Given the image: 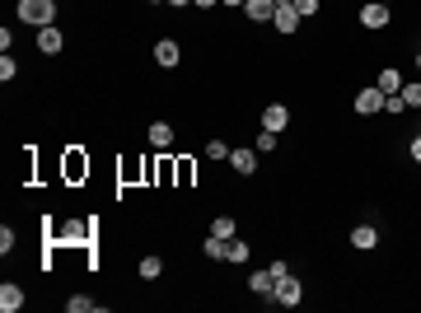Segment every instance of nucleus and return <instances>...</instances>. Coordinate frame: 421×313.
Wrapping results in <instances>:
<instances>
[{
  "label": "nucleus",
  "instance_id": "e433bc0d",
  "mask_svg": "<svg viewBox=\"0 0 421 313\" xmlns=\"http://www.w3.org/2000/svg\"><path fill=\"white\" fill-rule=\"evenodd\" d=\"M417 52H421V47H417Z\"/></svg>",
  "mask_w": 421,
  "mask_h": 313
},
{
  "label": "nucleus",
  "instance_id": "473e14b6",
  "mask_svg": "<svg viewBox=\"0 0 421 313\" xmlns=\"http://www.w3.org/2000/svg\"><path fill=\"white\" fill-rule=\"evenodd\" d=\"M164 5H192V0H164Z\"/></svg>",
  "mask_w": 421,
  "mask_h": 313
},
{
  "label": "nucleus",
  "instance_id": "a878e982",
  "mask_svg": "<svg viewBox=\"0 0 421 313\" xmlns=\"http://www.w3.org/2000/svg\"><path fill=\"white\" fill-rule=\"evenodd\" d=\"M384 112H388V117H398V112H407L403 94H384Z\"/></svg>",
  "mask_w": 421,
  "mask_h": 313
},
{
  "label": "nucleus",
  "instance_id": "2eb2a0df",
  "mask_svg": "<svg viewBox=\"0 0 421 313\" xmlns=\"http://www.w3.org/2000/svg\"><path fill=\"white\" fill-rule=\"evenodd\" d=\"M145 141H150L155 150H169V145H174V126H169V122H150V131H145Z\"/></svg>",
  "mask_w": 421,
  "mask_h": 313
},
{
  "label": "nucleus",
  "instance_id": "c85d7f7f",
  "mask_svg": "<svg viewBox=\"0 0 421 313\" xmlns=\"http://www.w3.org/2000/svg\"><path fill=\"white\" fill-rule=\"evenodd\" d=\"M178 182H183V187L192 182V159H178Z\"/></svg>",
  "mask_w": 421,
  "mask_h": 313
},
{
  "label": "nucleus",
  "instance_id": "72a5a7b5",
  "mask_svg": "<svg viewBox=\"0 0 421 313\" xmlns=\"http://www.w3.org/2000/svg\"><path fill=\"white\" fill-rule=\"evenodd\" d=\"M277 5H295V0H277Z\"/></svg>",
  "mask_w": 421,
  "mask_h": 313
},
{
  "label": "nucleus",
  "instance_id": "20e7f679",
  "mask_svg": "<svg viewBox=\"0 0 421 313\" xmlns=\"http://www.w3.org/2000/svg\"><path fill=\"white\" fill-rule=\"evenodd\" d=\"M272 28H277L281 38H295V33H299V10H295V5H277V14H272Z\"/></svg>",
  "mask_w": 421,
  "mask_h": 313
},
{
  "label": "nucleus",
  "instance_id": "9d476101",
  "mask_svg": "<svg viewBox=\"0 0 421 313\" xmlns=\"http://www.w3.org/2000/svg\"><path fill=\"white\" fill-rule=\"evenodd\" d=\"M66 178L70 182L89 178V155H85V150H66Z\"/></svg>",
  "mask_w": 421,
  "mask_h": 313
},
{
  "label": "nucleus",
  "instance_id": "f257e3e1",
  "mask_svg": "<svg viewBox=\"0 0 421 313\" xmlns=\"http://www.w3.org/2000/svg\"><path fill=\"white\" fill-rule=\"evenodd\" d=\"M19 19L47 28V23H56V0H19Z\"/></svg>",
  "mask_w": 421,
  "mask_h": 313
},
{
  "label": "nucleus",
  "instance_id": "ddd939ff",
  "mask_svg": "<svg viewBox=\"0 0 421 313\" xmlns=\"http://www.w3.org/2000/svg\"><path fill=\"white\" fill-rule=\"evenodd\" d=\"M244 14H248L253 23H272V14H277V0H248Z\"/></svg>",
  "mask_w": 421,
  "mask_h": 313
},
{
  "label": "nucleus",
  "instance_id": "f8f14e48",
  "mask_svg": "<svg viewBox=\"0 0 421 313\" xmlns=\"http://www.w3.org/2000/svg\"><path fill=\"white\" fill-rule=\"evenodd\" d=\"M351 248H361V253L379 248V229H375V224H356V229H351Z\"/></svg>",
  "mask_w": 421,
  "mask_h": 313
},
{
  "label": "nucleus",
  "instance_id": "0eeeda50",
  "mask_svg": "<svg viewBox=\"0 0 421 313\" xmlns=\"http://www.w3.org/2000/svg\"><path fill=\"white\" fill-rule=\"evenodd\" d=\"M61 47H66V33H61L56 23H47V28H38V52H43V56H56Z\"/></svg>",
  "mask_w": 421,
  "mask_h": 313
},
{
  "label": "nucleus",
  "instance_id": "4468645a",
  "mask_svg": "<svg viewBox=\"0 0 421 313\" xmlns=\"http://www.w3.org/2000/svg\"><path fill=\"white\" fill-rule=\"evenodd\" d=\"M201 253H206L210 262H230V238H220V234H206V243H201Z\"/></svg>",
  "mask_w": 421,
  "mask_h": 313
},
{
  "label": "nucleus",
  "instance_id": "c756f323",
  "mask_svg": "<svg viewBox=\"0 0 421 313\" xmlns=\"http://www.w3.org/2000/svg\"><path fill=\"white\" fill-rule=\"evenodd\" d=\"M412 159H417V164H421V136H417V141H412Z\"/></svg>",
  "mask_w": 421,
  "mask_h": 313
},
{
  "label": "nucleus",
  "instance_id": "2f4dec72",
  "mask_svg": "<svg viewBox=\"0 0 421 313\" xmlns=\"http://www.w3.org/2000/svg\"><path fill=\"white\" fill-rule=\"evenodd\" d=\"M220 5H230V10H244L248 0H220Z\"/></svg>",
  "mask_w": 421,
  "mask_h": 313
},
{
  "label": "nucleus",
  "instance_id": "393cba45",
  "mask_svg": "<svg viewBox=\"0 0 421 313\" xmlns=\"http://www.w3.org/2000/svg\"><path fill=\"white\" fill-rule=\"evenodd\" d=\"M14 75H19V61H14V56L5 52V56H0V79H5V84H10Z\"/></svg>",
  "mask_w": 421,
  "mask_h": 313
},
{
  "label": "nucleus",
  "instance_id": "bb28decb",
  "mask_svg": "<svg viewBox=\"0 0 421 313\" xmlns=\"http://www.w3.org/2000/svg\"><path fill=\"white\" fill-rule=\"evenodd\" d=\"M14 243H19V234H14L10 224H5V229H0V253H5V258H10V253H14Z\"/></svg>",
  "mask_w": 421,
  "mask_h": 313
},
{
  "label": "nucleus",
  "instance_id": "c9c22d12",
  "mask_svg": "<svg viewBox=\"0 0 421 313\" xmlns=\"http://www.w3.org/2000/svg\"><path fill=\"white\" fill-rule=\"evenodd\" d=\"M384 5H388V0H384Z\"/></svg>",
  "mask_w": 421,
  "mask_h": 313
},
{
  "label": "nucleus",
  "instance_id": "412c9836",
  "mask_svg": "<svg viewBox=\"0 0 421 313\" xmlns=\"http://www.w3.org/2000/svg\"><path fill=\"white\" fill-rule=\"evenodd\" d=\"M136 271H141V280H159L164 262H159V258H141V267H136Z\"/></svg>",
  "mask_w": 421,
  "mask_h": 313
},
{
  "label": "nucleus",
  "instance_id": "4be33fe9",
  "mask_svg": "<svg viewBox=\"0 0 421 313\" xmlns=\"http://www.w3.org/2000/svg\"><path fill=\"white\" fill-rule=\"evenodd\" d=\"M210 234H220V238H234V215H215V220H210Z\"/></svg>",
  "mask_w": 421,
  "mask_h": 313
},
{
  "label": "nucleus",
  "instance_id": "a211bd4d",
  "mask_svg": "<svg viewBox=\"0 0 421 313\" xmlns=\"http://www.w3.org/2000/svg\"><path fill=\"white\" fill-rule=\"evenodd\" d=\"M398 94H403V103H407V112H412V108H421V79H403V89H398Z\"/></svg>",
  "mask_w": 421,
  "mask_h": 313
},
{
  "label": "nucleus",
  "instance_id": "dca6fc26",
  "mask_svg": "<svg viewBox=\"0 0 421 313\" xmlns=\"http://www.w3.org/2000/svg\"><path fill=\"white\" fill-rule=\"evenodd\" d=\"M248 290H253V295H272V290H277V276H272V267H267V271H253V276H248Z\"/></svg>",
  "mask_w": 421,
  "mask_h": 313
},
{
  "label": "nucleus",
  "instance_id": "7c9ffc66",
  "mask_svg": "<svg viewBox=\"0 0 421 313\" xmlns=\"http://www.w3.org/2000/svg\"><path fill=\"white\" fill-rule=\"evenodd\" d=\"M192 5H197V10H210V5H220V0H192Z\"/></svg>",
  "mask_w": 421,
  "mask_h": 313
},
{
  "label": "nucleus",
  "instance_id": "6e6552de",
  "mask_svg": "<svg viewBox=\"0 0 421 313\" xmlns=\"http://www.w3.org/2000/svg\"><path fill=\"white\" fill-rule=\"evenodd\" d=\"M178 61H183V47L174 43V38H159L155 43V66H164V70H174Z\"/></svg>",
  "mask_w": 421,
  "mask_h": 313
},
{
  "label": "nucleus",
  "instance_id": "aec40b11",
  "mask_svg": "<svg viewBox=\"0 0 421 313\" xmlns=\"http://www.w3.org/2000/svg\"><path fill=\"white\" fill-rule=\"evenodd\" d=\"M248 258H253V248H248L244 238H230V262H234V267H244Z\"/></svg>",
  "mask_w": 421,
  "mask_h": 313
},
{
  "label": "nucleus",
  "instance_id": "f704fd0d",
  "mask_svg": "<svg viewBox=\"0 0 421 313\" xmlns=\"http://www.w3.org/2000/svg\"><path fill=\"white\" fill-rule=\"evenodd\" d=\"M150 5H159V0H150Z\"/></svg>",
  "mask_w": 421,
  "mask_h": 313
},
{
  "label": "nucleus",
  "instance_id": "423d86ee",
  "mask_svg": "<svg viewBox=\"0 0 421 313\" xmlns=\"http://www.w3.org/2000/svg\"><path fill=\"white\" fill-rule=\"evenodd\" d=\"M351 108L361 112V117H375V112H384V89H379V84H375V89H361Z\"/></svg>",
  "mask_w": 421,
  "mask_h": 313
},
{
  "label": "nucleus",
  "instance_id": "cd10ccee",
  "mask_svg": "<svg viewBox=\"0 0 421 313\" xmlns=\"http://www.w3.org/2000/svg\"><path fill=\"white\" fill-rule=\"evenodd\" d=\"M319 5H323V0H295L299 19H314V14H319Z\"/></svg>",
  "mask_w": 421,
  "mask_h": 313
},
{
  "label": "nucleus",
  "instance_id": "f3484780",
  "mask_svg": "<svg viewBox=\"0 0 421 313\" xmlns=\"http://www.w3.org/2000/svg\"><path fill=\"white\" fill-rule=\"evenodd\" d=\"M379 89H384V94H398L403 89V70L384 66V70H379Z\"/></svg>",
  "mask_w": 421,
  "mask_h": 313
},
{
  "label": "nucleus",
  "instance_id": "5701e85b",
  "mask_svg": "<svg viewBox=\"0 0 421 313\" xmlns=\"http://www.w3.org/2000/svg\"><path fill=\"white\" fill-rule=\"evenodd\" d=\"M253 150H257V155H272V150H277V131H257Z\"/></svg>",
  "mask_w": 421,
  "mask_h": 313
},
{
  "label": "nucleus",
  "instance_id": "9b49d317",
  "mask_svg": "<svg viewBox=\"0 0 421 313\" xmlns=\"http://www.w3.org/2000/svg\"><path fill=\"white\" fill-rule=\"evenodd\" d=\"M230 164H234V173L253 178L257 173V150H230Z\"/></svg>",
  "mask_w": 421,
  "mask_h": 313
},
{
  "label": "nucleus",
  "instance_id": "1a4fd4ad",
  "mask_svg": "<svg viewBox=\"0 0 421 313\" xmlns=\"http://www.w3.org/2000/svg\"><path fill=\"white\" fill-rule=\"evenodd\" d=\"M23 309V285L19 280H5L0 285V313H19Z\"/></svg>",
  "mask_w": 421,
  "mask_h": 313
},
{
  "label": "nucleus",
  "instance_id": "7ed1b4c3",
  "mask_svg": "<svg viewBox=\"0 0 421 313\" xmlns=\"http://www.w3.org/2000/svg\"><path fill=\"white\" fill-rule=\"evenodd\" d=\"M272 300H277L281 309H295V304L304 300V285H299L295 276H281V280H277V290H272Z\"/></svg>",
  "mask_w": 421,
  "mask_h": 313
},
{
  "label": "nucleus",
  "instance_id": "f03ea898",
  "mask_svg": "<svg viewBox=\"0 0 421 313\" xmlns=\"http://www.w3.org/2000/svg\"><path fill=\"white\" fill-rule=\"evenodd\" d=\"M388 23H393V10H388L384 0H366V5H361V28L379 33V28H388Z\"/></svg>",
  "mask_w": 421,
  "mask_h": 313
},
{
  "label": "nucleus",
  "instance_id": "b1692460",
  "mask_svg": "<svg viewBox=\"0 0 421 313\" xmlns=\"http://www.w3.org/2000/svg\"><path fill=\"white\" fill-rule=\"evenodd\" d=\"M206 159H230V145H225L220 136H210V141H206Z\"/></svg>",
  "mask_w": 421,
  "mask_h": 313
},
{
  "label": "nucleus",
  "instance_id": "39448f33",
  "mask_svg": "<svg viewBox=\"0 0 421 313\" xmlns=\"http://www.w3.org/2000/svg\"><path fill=\"white\" fill-rule=\"evenodd\" d=\"M286 126H290V108H286V103H267V108H262V131H286Z\"/></svg>",
  "mask_w": 421,
  "mask_h": 313
},
{
  "label": "nucleus",
  "instance_id": "6ab92c4d",
  "mask_svg": "<svg viewBox=\"0 0 421 313\" xmlns=\"http://www.w3.org/2000/svg\"><path fill=\"white\" fill-rule=\"evenodd\" d=\"M66 309H70V313H99L103 304H99V300H89V295H70Z\"/></svg>",
  "mask_w": 421,
  "mask_h": 313
}]
</instances>
